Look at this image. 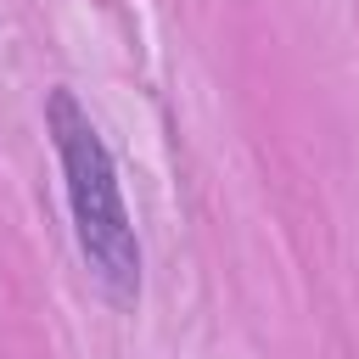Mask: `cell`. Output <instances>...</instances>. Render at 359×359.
Returning <instances> with one entry per match:
<instances>
[{"label": "cell", "mask_w": 359, "mask_h": 359, "mask_svg": "<svg viewBox=\"0 0 359 359\" xmlns=\"http://www.w3.org/2000/svg\"><path fill=\"white\" fill-rule=\"evenodd\" d=\"M45 129H50V146L62 163V191H67L79 252L90 258V269L112 303H135L140 297V236L123 208L118 163L67 84H56L45 95Z\"/></svg>", "instance_id": "1"}]
</instances>
